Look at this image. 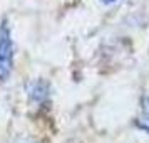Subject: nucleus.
<instances>
[{"label":"nucleus","mask_w":149,"mask_h":143,"mask_svg":"<svg viewBox=\"0 0 149 143\" xmlns=\"http://www.w3.org/2000/svg\"><path fill=\"white\" fill-rule=\"evenodd\" d=\"M14 39L7 19L0 22V82L7 81L14 69Z\"/></svg>","instance_id":"obj_1"},{"label":"nucleus","mask_w":149,"mask_h":143,"mask_svg":"<svg viewBox=\"0 0 149 143\" xmlns=\"http://www.w3.org/2000/svg\"><path fill=\"white\" fill-rule=\"evenodd\" d=\"M27 94H29V99L32 103H35V104H44V103H47L49 96H50V86L44 79L32 81L27 88Z\"/></svg>","instance_id":"obj_2"},{"label":"nucleus","mask_w":149,"mask_h":143,"mask_svg":"<svg viewBox=\"0 0 149 143\" xmlns=\"http://www.w3.org/2000/svg\"><path fill=\"white\" fill-rule=\"evenodd\" d=\"M137 128L149 135V96H144L141 103V115L137 118Z\"/></svg>","instance_id":"obj_3"},{"label":"nucleus","mask_w":149,"mask_h":143,"mask_svg":"<svg viewBox=\"0 0 149 143\" xmlns=\"http://www.w3.org/2000/svg\"><path fill=\"white\" fill-rule=\"evenodd\" d=\"M104 5H109V4H114V2H117V0H101Z\"/></svg>","instance_id":"obj_4"}]
</instances>
